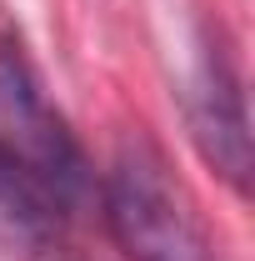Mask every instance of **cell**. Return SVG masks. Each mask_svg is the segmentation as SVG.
<instances>
[{
  "instance_id": "6da1fadb",
  "label": "cell",
  "mask_w": 255,
  "mask_h": 261,
  "mask_svg": "<svg viewBox=\"0 0 255 261\" xmlns=\"http://www.w3.org/2000/svg\"><path fill=\"white\" fill-rule=\"evenodd\" d=\"M105 221L130 261H215L185 191L150 146H125L105 176Z\"/></svg>"
},
{
  "instance_id": "7a4b0ae2",
  "label": "cell",
  "mask_w": 255,
  "mask_h": 261,
  "mask_svg": "<svg viewBox=\"0 0 255 261\" xmlns=\"http://www.w3.org/2000/svg\"><path fill=\"white\" fill-rule=\"evenodd\" d=\"M0 121L5 141L25 156V166L55 191L65 211H75L90 196V161L15 40H0Z\"/></svg>"
},
{
  "instance_id": "3957f363",
  "label": "cell",
  "mask_w": 255,
  "mask_h": 261,
  "mask_svg": "<svg viewBox=\"0 0 255 261\" xmlns=\"http://www.w3.org/2000/svg\"><path fill=\"white\" fill-rule=\"evenodd\" d=\"M185 121L200 146V156L215 166L225 186L245 196L250 191V116H245V91L235 65L225 61V50H200L185 91Z\"/></svg>"
},
{
  "instance_id": "277c9868",
  "label": "cell",
  "mask_w": 255,
  "mask_h": 261,
  "mask_svg": "<svg viewBox=\"0 0 255 261\" xmlns=\"http://www.w3.org/2000/svg\"><path fill=\"white\" fill-rule=\"evenodd\" d=\"M65 236V206L25 156L0 136V246L10 256H45Z\"/></svg>"
}]
</instances>
